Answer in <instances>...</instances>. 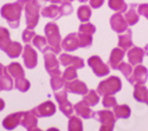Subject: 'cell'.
<instances>
[{"label": "cell", "instance_id": "6da1fadb", "mask_svg": "<svg viewBox=\"0 0 148 131\" xmlns=\"http://www.w3.org/2000/svg\"><path fill=\"white\" fill-rule=\"evenodd\" d=\"M18 3L21 5L23 10L25 11L26 27L29 30L34 29L39 21L43 3L40 0H18Z\"/></svg>", "mask_w": 148, "mask_h": 131}, {"label": "cell", "instance_id": "7a4b0ae2", "mask_svg": "<svg viewBox=\"0 0 148 131\" xmlns=\"http://www.w3.org/2000/svg\"><path fill=\"white\" fill-rule=\"evenodd\" d=\"M21 5L17 3H10L5 4L1 10H0V14L1 17L8 22V25L12 29H18L20 25V17H21Z\"/></svg>", "mask_w": 148, "mask_h": 131}, {"label": "cell", "instance_id": "3957f363", "mask_svg": "<svg viewBox=\"0 0 148 131\" xmlns=\"http://www.w3.org/2000/svg\"><path fill=\"white\" fill-rule=\"evenodd\" d=\"M44 32L45 38L47 40V45L51 49V52H53L55 54H59L62 50V37L57 24L53 21L47 22L44 27Z\"/></svg>", "mask_w": 148, "mask_h": 131}, {"label": "cell", "instance_id": "277c9868", "mask_svg": "<svg viewBox=\"0 0 148 131\" xmlns=\"http://www.w3.org/2000/svg\"><path fill=\"white\" fill-rule=\"evenodd\" d=\"M122 89V83L119 77L112 76L106 80L101 81L97 86V93L101 96H114Z\"/></svg>", "mask_w": 148, "mask_h": 131}, {"label": "cell", "instance_id": "5b68a950", "mask_svg": "<svg viewBox=\"0 0 148 131\" xmlns=\"http://www.w3.org/2000/svg\"><path fill=\"white\" fill-rule=\"evenodd\" d=\"M94 118L101 123L100 131H113L116 118L114 116V112H110L108 110L96 111L94 112Z\"/></svg>", "mask_w": 148, "mask_h": 131}, {"label": "cell", "instance_id": "8992f818", "mask_svg": "<svg viewBox=\"0 0 148 131\" xmlns=\"http://www.w3.org/2000/svg\"><path fill=\"white\" fill-rule=\"evenodd\" d=\"M55 98L59 105V110L64 113L65 117L70 118L72 117V112H73V106L71 105V103L68 100V91L64 90H59L56 91L55 93Z\"/></svg>", "mask_w": 148, "mask_h": 131}, {"label": "cell", "instance_id": "52a82bcc", "mask_svg": "<svg viewBox=\"0 0 148 131\" xmlns=\"http://www.w3.org/2000/svg\"><path fill=\"white\" fill-rule=\"evenodd\" d=\"M44 54V62H45V69L46 72L51 77L53 76H62L60 69H59V60L56 58V54L51 51H47Z\"/></svg>", "mask_w": 148, "mask_h": 131}, {"label": "cell", "instance_id": "ba28073f", "mask_svg": "<svg viewBox=\"0 0 148 131\" xmlns=\"http://www.w3.org/2000/svg\"><path fill=\"white\" fill-rule=\"evenodd\" d=\"M88 64L89 66L91 67V70L94 71V73L97 76V77H104V76H108L110 70L109 67L101 60L100 57L97 56H92L88 59Z\"/></svg>", "mask_w": 148, "mask_h": 131}, {"label": "cell", "instance_id": "9c48e42d", "mask_svg": "<svg viewBox=\"0 0 148 131\" xmlns=\"http://www.w3.org/2000/svg\"><path fill=\"white\" fill-rule=\"evenodd\" d=\"M148 79V70L142 66L141 64L135 66V69L133 70V73L127 78V80L132 85L135 84H145Z\"/></svg>", "mask_w": 148, "mask_h": 131}, {"label": "cell", "instance_id": "30bf717a", "mask_svg": "<svg viewBox=\"0 0 148 131\" xmlns=\"http://www.w3.org/2000/svg\"><path fill=\"white\" fill-rule=\"evenodd\" d=\"M31 112L36 116V117H50L52 115H55L56 112V106L52 102L47 100V102H44L42 103L40 105L36 106L34 109L31 110Z\"/></svg>", "mask_w": 148, "mask_h": 131}, {"label": "cell", "instance_id": "8fae6325", "mask_svg": "<svg viewBox=\"0 0 148 131\" xmlns=\"http://www.w3.org/2000/svg\"><path fill=\"white\" fill-rule=\"evenodd\" d=\"M110 26H112L113 31L116 33H123L128 30V22L126 18L122 16V13L117 12V13L113 14L110 17Z\"/></svg>", "mask_w": 148, "mask_h": 131}, {"label": "cell", "instance_id": "7c38bea8", "mask_svg": "<svg viewBox=\"0 0 148 131\" xmlns=\"http://www.w3.org/2000/svg\"><path fill=\"white\" fill-rule=\"evenodd\" d=\"M23 59L24 64L27 69H34L37 66V62H38V57H37V52L33 50V47L30 45H25L23 49Z\"/></svg>", "mask_w": 148, "mask_h": 131}, {"label": "cell", "instance_id": "4fadbf2b", "mask_svg": "<svg viewBox=\"0 0 148 131\" xmlns=\"http://www.w3.org/2000/svg\"><path fill=\"white\" fill-rule=\"evenodd\" d=\"M58 60L65 67H75V69L84 67V62H83V59L79 58V57H75V56H70V54L63 53V54H60Z\"/></svg>", "mask_w": 148, "mask_h": 131}, {"label": "cell", "instance_id": "5bb4252c", "mask_svg": "<svg viewBox=\"0 0 148 131\" xmlns=\"http://www.w3.org/2000/svg\"><path fill=\"white\" fill-rule=\"evenodd\" d=\"M65 90L68 92H71V93H75V94H81V96H84V94L88 93V88L87 85L84 84L83 81L78 80V79H75L72 81H65V85H64Z\"/></svg>", "mask_w": 148, "mask_h": 131}, {"label": "cell", "instance_id": "9a60e30c", "mask_svg": "<svg viewBox=\"0 0 148 131\" xmlns=\"http://www.w3.org/2000/svg\"><path fill=\"white\" fill-rule=\"evenodd\" d=\"M78 47H79L78 33H70L62 40V49L68 51V52L75 51L78 49Z\"/></svg>", "mask_w": 148, "mask_h": 131}, {"label": "cell", "instance_id": "2e32d148", "mask_svg": "<svg viewBox=\"0 0 148 131\" xmlns=\"http://www.w3.org/2000/svg\"><path fill=\"white\" fill-rule=\"evenodd\" d=\"M145 50L140 49V47H135L133 46L132 49L128 50V60L129 64H132L133 66L135 65H140L143 60V57H145Z\"/></svg>", "mask_w": 148, "mask_h": 131}, {"label": "cell", "instance_id": "e0dca14e", "mask_svg": "<svg viewBox=\"0 0 148 131\" xmlns=\"http://www.w3.org/2000/svg\"><path fill=\"white\" fill-rule=\"evenodd\" d=\"M21 117H23V112H16V113L8 115L6 118H4L3 126L6 130H13V129H16L20 124V122H21Z\"/></svg>", "mask_w": 148, "mask_h": 131}, {"label": "cell", "instance_id": "ac0fdd59", "mask_svg": "<svg viewBox=\"0 0 148 131\" xmlns=\"http://www.w3.org/2000/svg\"><path fill=\"white\" fill-rule=\"evenodd\" d=\"M123 57H125V51H123L122 49H120V47H116V49H114L112 51V53H110L108 65L113 70H117L119 65L122 63Z\"/></svg>", "mask_w": 148, "mask_h": 131}, {"label": "cell", "instance_id": "d6986e66", "mask_svg": "<svg viewBox=\"0 0 148 131\" xmlns=\"http://www.w3.org/2000/svg\"><path fill=\"white\" fill-rule=\"evenodd\" d=\"M73 111H75L78 116H81L82 118H84V119H89V118L94 117V112L91 111L90 106L84 100L78 102L75 106H73Z\"/></svg>", "mask_w": 148, "mask_h": 131}, {"label": "cell", "instance_id": "ffe728a7", "mask_svg": "<svg viewBox=\"0 0 148 131\" xmlns=\"http://www.w3.org/2000/svg\"><path fill=\"white\" fill-rule=\"evenodd\" d=\"M37 124H38V117H36L31 111L23 112L21 122H20V125L21 126H24L25 129L30 130V129L37 128Z\"/></svg>", "mask_w": 148, "mask_h": 131}, {"label": "cell", "instance_id": "44dd1931", "mask_svg": "<svg viewBox=\"0 0 148 131\" xmlns=\"http://www.w3.org/2000/svg\"><path fill=\"white\" fill-rule=\"evenodd\" d=\"M133 45V40H132V30L128 29L123 34L119 35V47L122 49L123 51L132 49Z\"/></svg>", "mask_w": 148, "mask_h": 131}, {"label": "cell", "instance_id": "7402d4cb", "mask_svg": "<svg viewBox=\"0 0 148 131\" xmlns=\"http://www.w3.org/2000/svg\"><path fill=\"white\" fill-rule=\"evenodd\" d=\"M40 16H43L44 18L53 19V20H56V19H58V18L62 17V16H60V10H59V7H58L57 5H55V4H52V5H50V6H46V7H43V8L40 10Z\"/></svg>", "mask_w": 148, "mask_h": 131}, {"label": "cell", "instance_id": "603a6c76", "mask_svg": "<svg viewBox=\"0 0 148 131\" xmlns=\"http://www.w3.org/2000/svg\"><path fill=\"white\" fill-rule=\"evenodd\" d=\"M138 7V5L136 4H132L129 7H128V10H127V12L125 13V18H126V20H127V22H128V25L129 26H133V25H135L138 21H139V19H140V14L138 13V10H135Z\"/></svg>", "mask_w": 148, "mask_h": 131}, {"label": "cell", "instance_id": "cb8c5ba5", "mask_svg": "<svg viewBox=\"0 0 148 131\" xmlns=\"http://www.w3.org/2000/svg\"><path fill=\"white\" fill-rule=\"evenodd\" d=\"M0 88L1 91H11L14 88V83L12 80V76L8 73L7 69H4V73L0 77Z\"/></svg>", "mask_w": 148, "mask_h": 131}, {"label": "cell", "instance_id": "d4e9b609", "mask_svg": "<svg viewBox=\"0 0 148 131\" xmlns=\"http://www.w3.org/2000/svg\"><path fill=\"white\" fill-rule=\"evenodd\" d=\"M10 58H17L23 52V46L18 41H11L10 45L6 47V50L4 51Z\"/></svg>", "mask_w": 148, "mask_h": 131}, {"label": "cell", "instance_id": "484cf974", "mask_svg": "<svg viewBox=\"0 0 148 131\" xmlns=\"http://www.w3.org/2000/svg\"><path fill=\"white\" fill-rule=\"evenodd\" d=\"M113 112H114L115 118H117V119H126V118H129V116H130V109L126 104L114 106Z\"/></svg>", "mask_w": 148, "mask_h": 131}, {"label": "cell", "instance_id": "4316f807", "mask_svg": "<svg viewBox=\"0 0 148 131\" xmlns=\"http://www.w3.org/2000/svg\"><path fill=\"white\" fill-rule=\"evenodd\" d=\"M6 69L8 71V73L12 76V78H14V79H18V78H21L25 76L24 69L19 63H11Z\"/></svg>", "mask_w": 148, "mask_h": 131}, {"label": "cell", "instance_id": "83f0119b", "mask_svg": "<svg viewBox=\"0 0 148 131\" xmlns=\"http://www.w3.org/2000/svg\"><path fill=\"white\" fill-rule=\"evenodd\" d=\"M147 88L143 84H135L134 85V98L140 103H145L146 94H147Z\"/></svg>", "mask_w": 148, "mask_h": 131}, {"label": "cell", "instance_id": "f1b7e54d", "mask_svg": "<svg viewBox=\"0 0 148 131\" xmlns=\"http://www.w3.org/2000/svg\"><path fill=\"white\" fill-rule=\"evenodd\" d=\"M11 41L12 40H11V37H10L8 30L3 27V26H0V50L4 52Z\"/></svg>", "mask_w": 148, "mask_h": 131}, {"label": "cell", "instance_id": "f546056e", "mask_svg": "<svg viewBox=\"0 0 148 131\" xmlns=\"http://www.w3.org/2000/svg\"><path fill=\"white\" fill-rule=\"evenodd\" d=\"M108 5L112 10L120 13H126L128 10V5L125 3V0H108Z\"/></svg>", "mask_w": 148, "mask_h": 131}, {"label": "cell", "instance_id": "4dcf8cb0", "mask_svg": "<svg viewBox=\"0 0 148 131\" xmlns=\"http://www.w3.org/2000/svg\"><path fill=\"white\" fill-rule=\"evenodd\" d=\"M77 17L82 22H88L91 17V8L87 5H82L77 10Z\"/></svg>", "mask_w": 148, "mask_h": 131}, {"label": "cell", "instance_id": "1f68e13d", "mask_svg": "<svg viewBox=\"0 0 148 131\" xmlns=\"http://www.w3.org/2000/svg\"><path fill=\"white\" fill-rule=\"evenodd\" d=\"M83 100L87 103L89 106H95V105L98 104V102H100V96H98L97 91L91 90V91H88L87 94H84Z\"/></svg>", "mask_w": 148, "mask_h": 131}, {"label": "cell", "instance_id": "d6a6232c", "mask_svg": "<svg viewBox=\"0 0 148 131\" xmlns=\"http://www.w3.org/2000/svg\"><path fill=\"white\" fill-rule=\"evenodd\" d=\"M68 131H83V125L82 121L78 117L72 116L69 118V125H68Z\"/></svg>", "mask_w": 148, "mask_h": 131}, {"label": "cell", "instance_id": "836d02e7", "mask_svg": "<svg viewBox=\"0 0 148 131\" xmlns=\"http://www.w3.org/2000/svg\"><path fill=\"white\" fill-rule=\"evenodd\" d=\"M14 88H16L18 91H20V92H26V91H29V89H30V81H29L25 77L18 78V79H16V81H14Z\"/></svg>", "mask_w": 148, "mask_h": 131}, {"label": "cell", "instance_id": "e575fe53", "mask_svg": "<svg viewBox=\"0 0 148 131\" xmlns=\"http://www.w3.org/2000/svg\"><path fill=\"white\" fill-rule=\"evenodd\" d=\"M50 84H51V88L53 91H59L65 85V81L62 76H53V77H51Z\"/></svg>", "mask_w": 148, "mask_h": 131}, {"label": "cell", "instance_id": "d590c367", "mask_svg": "<svg viewBox=\"0 0 148 131\" xmlns=\"http://www.w3.org/2000/svg\"><path fill=\"white\" fill-rule=\"evenodd\" d=\"M32 43H33V45H34L40 52H44L45 49L49 46V45H47V40H46V38L42 37V35H37V34H36V37L33 38Z\"/></svg>", "mask_w": 148, "mask_h": 131}, {"label": "cell", "instance_id": "8d00e7d4", "mask_svg": "<svg viewBox=\"0 0 148 131\" xmlns=\"http://www.w3.org/2000/svg\"><path fill=\"white\" fill-rule=\"evenodd\" d=\"M76 70L77 69H75V67H66L65 71L63 72V75H62L64 81H72V80L77 79V72H76Z\"/></svg>", "mask_w": 148, "mask_h": 131}, {"label": "cell", "instance_id": "74e56055", "mask_svg": "<svg viewBox=\"0 0 148 131\" xmlns=\"http://www.w3.org/2000/svg\"><path fill=\"white\" fill-rule=\"evenodd\" d=\"M78 39H79V47H89L92 44V35L90 34L78 32Z\"/></svg>", "mask_w": 148, "mask_h": 131}, {"label": "cell", "instance_id": "f35d334b", "mask_svg": "<svg viewBox=\"0 0 148 131\" xmlns=\"http://www.w3.org/2000/svg\"><path fill=\"white\" fill-rule=\"evenodd\" d=\"M78 32L79 33H85V34H90L92 35L96 32V27L90 22H83L82 25L78 27Z\"/></svg>", "mask_w": 148, "mask_h": 131}, {"label": "cell", "instance_id": "ab89813d", "mask_svg": "<svg viewBox=\"0 0 148 131\" xmlns=\"http://www.w3.org/2000/svg\"><path fill=\"white\" fill-rule=\"evenodd\" d=\"M117 70H120V72L125 76L126 78H128L132 73H133V65L132 64H129V63H121L120 65H119V69Z\"/></svg>", "mask_w": 148, "mask_h": 131}, {"label": "cell", "instance_id": "60d3db41", "mask_svg": "<svg viewBox=\"0 0 148 131\" xmlns=\"http://www.w3.org/2000/svg\"><path fill=\"white\" fill-rule=\"evenodd\" d=\"M102 105L106 109H110V108H114V106L117 105V100L114 96H104L102 99Z\"/></svg>", "mask_w": 148, "mask_h": 131}, {"label": "cell", "instance_id": "b9f144b4", "mask_svg": "<svg viewBox=\"0 0 148 131\" xmlns=\"http://www.w3.org/2000/svg\"><path fill=\"white\" fill-rule=\"evenodd\" d=\"M59 10H60V16H69L72 13V5L70 4V1L64 0V1L62 3Z\"/></svg>", "mask_w": 148, "mask_h": 131}, {"label": "cell", "instance_id": "7bdbcfd3", "mask_svg": "<svg viewBox=\"0 0 148 131\" xmlns=\"http://www.w3.org/2000/svg\"><path fill=\"white\" fill-rule=\"evenodd\" d=\"M34 37H36V33H34L33 30H29V29H26L25 31L23 32V41H24V43H26V44H29L30 41H32Z\"/></svg>", "mask_w": 148, "mask_h": 131}, {"label": "cell", "instance_id": "ee69618b", "mask_svg": "<svg viewBox=\"0 0 148 131\" xmlns=\"http://www.w3.org/2000/svg\"><path fill=\"white\" fill-rule=\"evenodd\" d=\"M138 13L148 19V4H141L138 6Z\"/></svg>", "mask_w": 148, "mask_h": 131}, {"label": "cell", "instance_id": "f6af8a7d", "mask_svg": "<svg viewBox=\"0 0 148 131\" xmlns=\"http://www.w3.org/2000/svg\"><path fill=\"white\" fill-rule=\"evenodd\" d=\"M89 3H90L91 8H98V7H101L103 5L104 0H89Z\"/></svg>", "mask_w": 148, "mask_h": 131}, {"label": "cell", "instance_id": "bcb514c9", "mask_svg": "<svg viewBox=\"0 0 148 131\" xmlns=\"http://www.w3.org/2000/svg\"><path fill=\"white\" fill-rule=\"evenodd\" d=\"M40 1L44 4L45 1H50V3H52V4H55V5H57V4H60V3H63V0H40Z\"/></svg>", "mask_w": 148, "mask_h": 131}, {"label": "cell", "instance_id": "7dc6e473", "mask_svg": "<svg viewBox=\"0 0 148 131\" xmlns=\"http://www.w3.org/2000/svg\"><path fill=\"white\" fill-rule=\"evenodd\" d=\"M4 108H5V102H4V99L0 98V111H3Z\"/></svg>", "mask_w": 148, "mask_h": 131}, {"label": "cell", "instance_id": "c3c4849f", "mask_svg": "<svg viewBox=\"0 0 148 131\" xmlns=\"http://www.w3.org/2000/svg\"><path fill=\"white\" fill-rule=\"evenodd\" d=\"M4 69H5V66L1 63H0V77H1V75L4 73Z\"/></svg>", "mask_w": 148, "mask_h": 131}, {"label": "cell", "instance_id": "681fc988", "mask_svg": "<svg viewBox=\"0 0 148 131\" xmlns=\"http://www.w3.org/2000/svg\"><path fill=\"white\" fill-rule=\"evenodd\" d=\"M27 131H42V130L38 129V128H33V129H30V130H27Z\"/></svg>", "mask_w": 148, "mask_h": 131}, {"label": "cell", "instance_id": "f907efd6", "mask_svg": "<svg viewBox=\"0 0 148 131\" xmlns=\"http://www.w3.org/2000/svg\"><path fill=\"white\" fill-rule=\"evenodd\" d=\"M46 131H59L58 129H56V128H50V129H47Z\"/></svg>", "mask_w": 148, "mask_h": 131}, {"label": "cell", "instance_id": "816d5d0a", "mask_svg": "<svg viewBox=\"0 0 148 131\" xmlns=\"http://www.w3.org/2000/svg\"><path fill=\"white\" fill-rule=\"evenodd\" d=\"M145 53H146V54H148V44L145 46Z\"/></svg>", "mask_w": 148, "mask_h": 131}, {"label": "cell", "instance_id": "f5cc1de1", "mask_svg": "<svg viewBox=\"0 0 148 131\" xmlns=\"http://www.w3.org/2000/svg\"><path fill=\"white\" fill-rule=\"evenodd\" d=\"M145 103L148 105V91H147V94H146V99H145Z\"/></svg>", "mask_w": 148, "mask_h": 131}, {"label": "cell", "instance_id": "db71d44e", "mask_svg": "<svg viewBox=\"0 0 148 131\" xmlns=\"http://www.w3.org/2000/svg\"><path fill=\"white\" fill-rule=\"evenodd\" d=\"M78 1H81V3H85V1H88V0H78Z\"/></svg>", "mask_w": 148, "mask_h": 131}, {"label": "cell", "instance_id": "11a10c76", "mask_svg": "<svg viewBox=\"0 0 148 131\" xmlns=\"http://www.w3.org/2000/svg\"><path fill=\"white\" fill-rule=\"evenodd\" d=\"M66 1H73V0H66Z\"/></svg>", "mask_w": 148, "mask_h": 131}, {"label": "cell", "instance_id": "9f6ffc18", "mask_svg": "<svg viewBox=\"0 0 148 131\" xmlns=\"http://www.w3.org/2000/svg\"><path fill=\"white\" fill-rule=\"evenodd\" d=\"M0 91H1V88H0Z\"/></svg>", "mask_w": 148, "mask_h": 131}]
</instances>
